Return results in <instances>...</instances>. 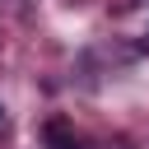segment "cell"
<instances>
[{"instance_id": "1", "label": "cell", "mask_w": 149, "mask_h": 149, "mask_svg": "<svg viewBox=\"0 0 149 149\" xmlns=\"http://www.w3.org/2000/svg\"><path fill=\"white\" fill-rule=\"evenodd\" d=\"M47 144H51V149H84V144L70 135V126H65L61 116H56V121H47Z\"/></svg>"}, {"instance_id": "2", "label": "cell", "mask_w": 149, "mask_h": 149, "mask_svg": "<svg viewBox=\"0 0 149 149\" xmlns=\"http://www.w3.org/2000/svg\"><path fill=\"white\" fill-rule=\"evenodd\" d=\"M144 47H149V37H144Z\"/></svg>"}, {"instance_id": "3", "label": "cell", "mask_w": 149, "mask_h": 149, "mask_svg": "<svg viewBox=\"0 0 149 149\" xmlns=\"http://www.w3.org/2000/svg\"><path fill=\"white\" fill-rule=\"evenodd\" d=\"M0 116H5V112H0Z\"/></svg>"}]
</instances>
